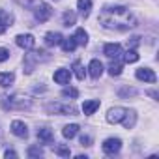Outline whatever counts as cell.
I'll return each mask as SVG.
<instances>
[{
    "instance_id": "obj_27",
    "label": "cell",
    "mask_w": 159,
    "mask_h": 159,
    "mask_svg": "<svg viewBox=\"0 0 159 159\" xmlns=\"http://www.w3.org/2000/svg\"><path fill=\"white\" fill-rule=\"evenodd\" d=\"M137 60H139V54H137V51H135V49H129L127 52H124V62L133 64V62H137Z\"/></svg>"
},
{
    "instance_id": "obj_28",
    "label": "cell",
    "mask_w": 159,
    "mask_h": 159,
    "mask_svg": "<svg viewBox=\"0 0 159 159\" xmlns=\"http://www.w3.org/2000/svg\"><path fill=\"white\" fill-rule=\"evenodd\" d=\"M54 152H56V155H60V157H69V155H71V150H69V146H66V144L56 146Z\"/></svg>"
},
{
    "instance_id": "obj_12",
    "label": "cell",
    "mask_w": 159,
    "mask_h": 159,
    "mask_svg": "<svg viewBox=\"0 0 159 159\" xmlns=\"http://www.w3.org/2000/svg\"><path fill=\"white\" fill-rule=\"evenodd\" d=\"M88 73H90L92 79H99L103 75V64L99 60H92L90 66H88Z\"/></svg>"
},
{
    "instance_id": "obj_15",
    "label": "cell",
    "mask_w": 159,
    "mask_h": 159,
    "mask_svg": "<svg viewBox=\"0 0 159 159\" xmlns=\"http://www.w3.org/2000/svg\"><path fill=\"white\" fill-rule=\"evenodd\" d=\"M62 34L60 32H49L47 36H45V45L47 47H54V45H60L62 43Z\"/></svg>"
},
{
    "instance_id": "obj_16",
    "label": "cell",
    "mask_w": 159,
    "mask_h": 159,
    "mask_svg": "<svg viewBox=\"0 0 159 159\" xmlns=\"http://www.w3.org/2000/svg\"><path fill=\"white\" fill-rule=\"evenodd\" d=\"M98 109H99V99H88V101L83 103V112H84L86 116L94 114Z\"/></svg>"
},
{
    "instance_id": "obj_11",
    "label": "cell",
    "mask_w": 159,
    "mask_h": 159,
    "mask_svg": "<svg viewBox=\"0 0 159 159\" xmlns=\"http://www.w3.org/2000/svg\"><path fill=\"white\" fill-rule=\"evenodd\" d=\"M69 79H71L69 69L60 67V69H56V71H54V83H58V84H67V83H69Z\"/></svg>"
},
{
    "instance_id": "obj_35",
    "label": "cell",
    "mask_w": 159,
    "mask_h": 159,
    "mask_svg": "<svg viewBox=\"0 0 159 159\" xmlns=\"http://www.w3.org/2000/svg\"><path fill=\"white\" fill-rule=\"evenodd\" d=\"M4 155H6V157H17V152H13V150H6Z\"/></svg>"
},
{
    "instance_id": "obj_34",
    "label": "cell",
    "mask_w": 159,
    "mask_h": 159,
    "mask_svg": "<svg viewBox=\"0 0 159 159\" xmlns=\"http://www.w3.org/2000/svg\"><path fill=\"white\" fill-rule=\"evenodd\" d=\"M90 144H92V139L88 135H83L81 137V146H90Z\"/></svg>"
},
{
    "instance_id": "obj_4",
    "label": "cell",
    "mask_w": 159,
    "mask_h": 159,
    "mask_svg": "<svg viewBox=\"0 0 159 159\" xmlns=\"http://www.w3.org/2000/svg\"><path fill=\"white\" fill-rule=\"evenodd\" d=\"M51 15H52V8H51L49 4H39V6L36 8V11H34V17H36V21H39V23L49 21Z\"/></svg>"
},
{
    "instance_id": "obj_17",
    "label": "cell",
    "mask_w": 159,
    "mask_h": 159,
    "mask_svg": "<svg viewBox=\"0 0 159 159\" xmlns=\"http://www.w3.org/2000/svg\"><path fill=\"white\" fill-rule=\"evenodd\" d=\"M13 81H15V75L11 71H2V73H0V86H2V88L11 86Z\"/></svg>"
},
{
    "instance_id": "obj_8",
    "label": "cell",
    "mask_w": 159,
    "mask_h": 159,
    "mask_svg": "<svg viewBox=\"0 0 159 159\" xmlns=\"http://www.w3.org/2000/svg\"><path fill=\"white\" fill-rule=\"evenodd\" d=\"M124 114H125V109L124 107H114V109H111L107 112V122L109 124H120L122 118H124Z\"/></svg>"
},
{
    "instance_id": "obj_24",
    "label": "cell",
    "mask_w": 159,
    "mask_h": 159,
    "mask_svg": "<svg viewBox=\"0 0 159 159\" xmlns=\"http://www.w3.org/2000/svg\"><path fill=\"white\" fill-rule=\"evenodd\" d=\"M62 21H64V26H73V25H75V21H77V15H75L71 10H67V11H64Z\"/></svg>"
},
{
    "instance_id": "obj_2",
    "label": "cell",
    "mask_w": 159,
    "mask_h": 159,
    "mask_svg": "<svg viewBox=\"0 0 159 159\" xmlns=\"http://www.w3.org/2000/svg\"><path fill=\"white\" fill-rule=\"evenodd\" d=\"M0 105H2L4 111H25L30 109V99L23 98V96H0Z\"/></svg>"
},
{
    "instance_id": "obj_13",
    "label": "cell",
    "mask_w": 159,
    "mask_h": 159,
    "mask_svg": "<svg viewBox=\"0 0 159 159\" xmlns=\"http://www.w3.org/2000/svg\"><path fill=\"white\" fill-rule=\"evenodd\" d=\"M122 124H124L125 129H133L135 124H137V112L125 109V114H124V118H122Z\"/></svg>"
},
{
    "instance_id": "obj_23",
    "label": "cell",
    "mask_w": 159,
    "mask_h": 159,
    "mask_svg": "<svg viewBox=\"0 0 159 159\" xmlns=\"http://www.w3.org/2000/svg\"><path fill=\"white\" fill-rule=\"evenodd\" d=\"M73 73H75V77L79 79V81H84L86 71H84V67H83L81 62H73Z\"/></svg>"
},
{
    "instance_id": "obj_7",
    "label": "cell",
    "mask_w": 159,
    "mask_h": 159,
    "mask_svg": "<svg viewBox=\"0 0 159 159\" xmlns=\"http://www.w3.org/2000/svg\"><path fill=\"white\" fill-rule=\"evenodd\" d=\"M135 77L139 79V81H144V83H155V81H157L155 73H153L150 67H140V69H137Z\"/></svg>"
},
{
    "instance_id": "obj_10",
    "label": "cell",
    "mask_w": 159,
    "mask_h": 159,
    "mask_svg": "<svg viewBox=\"0 0 159 159\" xmlns=\"http://www.w3.org/2000/svg\"><path fill=\"white\" fill-rule=\"evenodd\" d=\"M103 52L109 56V58H120L122 56V45L120 43H107L105 47H103Z\"/></svg>"
},
{
    "instance_id": "obj_9",
    "label": "cell",
    "mask_w": 159,
    "mask_h": 159,
    "mask_svg": "<svg viewBox=\"0 0 159 159\" xmlns=\"http://www.w3.org/2000/svg\"><path fill=\"white\" fill-rule=\"evenodd\" d=\"M11 133H13L15 137L26 139V137H28V127H26L25 122H21V120H13V122H11Z\"/></svg>"
},
{
    "instance_id": "obj_20",
    "label": "cell",
    "mask_w": 159,
    "mask_h": 159,
    "mask_svg": "<svg viewBox=\"0 0 159 159\" xmlns=\"http://www.w3.org/2000/svg\"><path fill=\"white\" fill-rule=\"evenodd\" d=\"M11 21H13V17L10 13L0 11V34H4L8 30V26H11Z\"/></svg>"
},
{
    "instance_id": "obj_5",
    "label": "cell",
    "mask_w": 159,
    "mask_h": 159,
    "mask_svg": "<svg viewBox=\"0 0 159 159\" xmlns=\"http://www.w3.org/2000/svg\"><path fill=\"white\" fill-rule=\"evenodd\" d=\"M120 148H122V140H120V139L111 137V139H107V140L103 142V152H105L107 155H114V153H118Z\"/></svg>"
},
{
    "instance_id": "obj_18",
    "label": "cell",
    "mask_w": 159,
    "mask_h": 159,
    "mask_svg": "<svg viewBox=\"0 0 159 159\" xmlns=\"http://www.w3.org/2000/svg\"><path fill=\"white\" fill-rule=\"evenodd\" d=\"M73 39H75V43L77 45H86L88 43V32L84 30V28H77L75 30V36H73Z\"/></svg>"
},
{
    "instance_id": "obj_30",
    "label": "cell",
    "mask_w": 159,
    "mask_h": 159,
    "mask_svg": "<svg viewBox=\"0 0 159 159\" xmlns=\"http://www.w3.org/2000/svg\"><path fill=\"white\" fill-rule=\"evenodd\" d=\"M62 98H71V99H75V98H79V90H77V88H64V90H62Z\"/></svg>"
},
{
    "instance_id": "obj_6",
    "label": "cell",
    "mask_w": 159,
    "mask_h": 159,
    "mask_svg": "<svg viewBox=\"0 0 159 159\" xmlns=\"http://www.w3.org/2000/svg\"><path fill=\"white\" fill-rule=\"evenodd\" d=\"M15 43H17L21 49L30 51V49H34L36 39H34V36H32V34H19V36L15 38Z\"/></svg>"
},
{
    "instance_id": "obj_36",
    "label": "cell",
    "mask_w": 159,
    "mask_h": 159,
    "mask_svg": "<svg viewBox=\"0 0 159 159\" xmlns=\"http://www.w3.org/2000/svg\"><path fill=\"white\" fill-rule=\"evenodd\" d=\"M146 94H148V96H150V98H153V99H157V98H159V96H157V92H155V90H148V92H146Z\"/></svg>"
},
{
    "instance_id": "obj_32",
    "label": "cell",
    "mask_w": 159,
    "mask_h": 159,
    "mask_svg": "<svg viewBox=\"0 0 159 159\" xmlns=\"http://www.w3.org/2000/svg\"><path fill=\"white\" fill-rule=\"evenodd\" d=\"M10 58V51L4 49V47H0V62H6Z\"/></svg>"
},
{
    "instance_id": "obj_1",
    "label": "cell",
    "mask_w": 159,
    "mask_h": 159,
    "mask_svg": "<svg viewBox=\"0 0 159 159\" xmlns=\"http://www.w3.org/2000/svg\"><path fill=\"white\" fill-rule=\"evenodd\" d=\"M99 25L107 30L125 32L137 26V19L125 6H105L99 13Z\"/></svg>"
},
{
    "instance_id": "obj_26",
    "label": "cell",
    "mask_w": 159,
    "mask_h": 159,
    "mask_svg": "<svg viewBox=\"0 0 159 159\" xmlns=\"http://www.w3.org/2000/svg\"><path fill=\"white\" fill-rule=\"evenodd\" d=\"M62 49H64V52H73L75 51V47H77V43H75V39L73 38H67V39H62Z\"/></svg>"
},
{
    "instance_id": "obj_19",
    "label": "cell",
    "mask_w": 159,
    "mask_h": 159,
    "mask_svg": "<svg viewBox=\"0 0 159 159\" xmlns=\"http://www.w3.org/2000/svg\"><path fill=\"white\" fill-rule=\"evenodd\" d=\"M77 8L81 11V15L86 19L90 15V10H92V0H77Z\"/></svg>"
},
{
    "instance_id": "obj_21",
    "label": "cell",
    "mask_w": 159,
    "mask_h": 159,
    "mask_svg": "<svg viewBox=\"0 0 159 159\" xmlns=\"http://www.w3.org/2000/svg\"><path fill=\"white\" fill-rule=\"evenodd\" d=\"M36 66H38L36 54H34V52H32V54H26V56H25V71H26V73H32Z\"/></svg>"
},
{
    "instance_id": "obj_3",
    "label": "cell",
    "mask_w": 159,
    "mask_h": 159,
    "mask_svg": "<svg viewBox=\"0 0 159 159\" xmlns=\"http://www.w3.org/2000/svg\"><path fill=\"white\" fill-rule=\"evenodd\" d=\"M45 111H47L49 114H62V116H66V114L75 116V114H77V109H75L73 105H62V103H49V105L45 107Z\"/></svg>"
},
{
    "instance_id": "obj_25",
    "label": "cell",
    "mask_w": 159,
    "mask_h": 159,
    "mask_svg": "<svg viewBox=\"0 0 159 159\" xmlns=\"http://www.w3.org/2000/svg\"><path fill=\"white\" fill-rule=\"evenodd\" d=\"M122 69H124V66H122L120 62H111V64H109V75H111V77L122 75Z\"/></svg>"
},
{
    "instance_id": "obj_33",
    "label": "cell",
    "mask_w": 159,
    "mask_h": 159,
    "mask_svg": "<svg viewBox=\"0 0 159 159\" xmlns=\"http://www.w3.org/2000/svg\"><path fill=\"white\" fill-rule=\"evenodd\" d=\"M139 39H140V38H139V36H133V38H131V39H127V45H129V47H131V49H135V47H137V45H139V43H140V41H139Z\"/></svg>"
},
{
    "instance_id": "obj_29",
    "label": "cell",
    "mask_w": 159,
    "mask_h": 159,
    "mask_svg": "<svg viewBox=\"0 0 159 159\" xmlns=\"http://www.w3.org/2000/svg\"><path fill=\"white\" fill-rule=\"evenodd\" d=\"M118 96L120 98H129V96L133 98V96H137V90L135 88H129V86H124V88L118 90Z\"/></svg>"
},
{
    "instance_id": "obj_22",
    "label": "cell",
    "mask_w": 159,
    "mask_h": 159,
    "mask_svg": "<svg viewBox=\"0 0 159 159\" xmlns=\"http://www.w3.org/2000/svg\"><path fill=\"white\" fill-rule=\"evenodd\" d=\"M77 133H79V125H77V124H69V125H66V127L62 129V135H64L66 139H73Z\"/></svg>"
},
{
    "instance_id": "obj_14",
    "label": "cell",
    "mask_w": 159,
    "mask_h": 159,
    "mask_svg": "<svg viewBox=\"0 0 159 159\" xmlns=\"http://www.w3.org/2000/svg\"><path fill=\"white\" fill-rule=\"evenodd\" d=\"M38 139L45 144H51L54 140V135H52V129L51 127H39L38 129Z\"/></svg>"
},
{
    "instance_id": "obj_31",
    "label": "cell",
    "mask_w": 159,
    "mask_h": 159,
    "mask_svg": "<svg viewBox=\"0 0 159 159\" xmlns=\"http://www.w3.org/2000/svg\"><path fill=\"white\" fill-rule=\"evenodd\" d=\"M26 153H28V157H41L43 155V150L39 146H30Z\"/></svg>"
}]
</instances>
